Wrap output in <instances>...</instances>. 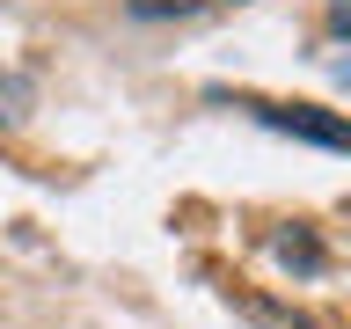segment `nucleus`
Instances as JSON below:
<instances>
[{"mask_svg": "<svg viewBox=\"0 0 351 329\" xmlns=\"http://www.w3.org/2000/svg\"><path fill=\"white\" fill-rule=\"evenodd\" d=\"M256 117L263 125H278V132H300V139H315V147H344V125L337 117H315V110H285V103H256Z\"/></svg>", "mask_w": 351, "mask_h": 329, "instance_id": "1", "label": "nucleus"}, {"mask_svg": "<svg viewBox=\"0 0 351 329\" xmlns=\"http://www.w3.org/2000/svg\"><path fill=\"white\" fill-rule=\"evenodd\" d=\"M271 249H278V263H300V271H322V241L307 234V227H293V234H278Z\"/></svg>", "mask_w": 351, "mask_h": 329, "instance_id": "2", "label": "nucleus"}, {"mask_svg": "<svg viewBox=\"0 0 351 329\" xmlns=\"http://www.w3.org/2000/svg\"><path fill=\"white\" fill-rule=\"evenodd\" d=\"M256 329H322V322H307V315H285V307H271V300H249L241 307Z\"/></svg>", "mask_w": 351, "mask_h": 329, "instance_id": "3", "label": "nucleus"}, {"mask_svg": "<svg viewBox=\"0 0 351 329\" xmlns=\"http://www.w3.org/2000/svg\"><path fill=\"white\" fill-rule=\"evenodd\" d=\"M169 8H176V15H191V8H205V0H132V15H169Z\"/></svg>", "mask_w": 351, "mask_h": 329, "instance_id": "4", "label": "nucleus"}]
</instances>
